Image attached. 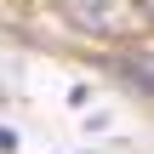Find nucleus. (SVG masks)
I'll use <instances>...</instances> for the list:
<instances>
[{
	"label": "nucleus",
	"instance_id": "1",
	"mask_svg": "<svg viewBox=\"0 0 154 154\" xmlns=\"http://www.w3.org/2000/svg\"><path fill=\"white\" fill-rule=\"evenodd\" d=\"M126 0H69V17H80L86 29H120Z\"/></svg>",
	"mask_w": 154,
	"mask_h": 154
},
{
	"label": "nucleus",
	"instance_id": "2",
	"mask_svg": "<svg viewBox=\"0 0 154 154\" xmlns=\"http://www.w3.org/2000/svg\"><path fill=\"white\" fill-rule=\"evenodd\" d=\"M0 154H17V137H11L6 126H0Z\"/></svg>",
	"mask_w": 154,
	"mask_h": 154
}]
</instances>
